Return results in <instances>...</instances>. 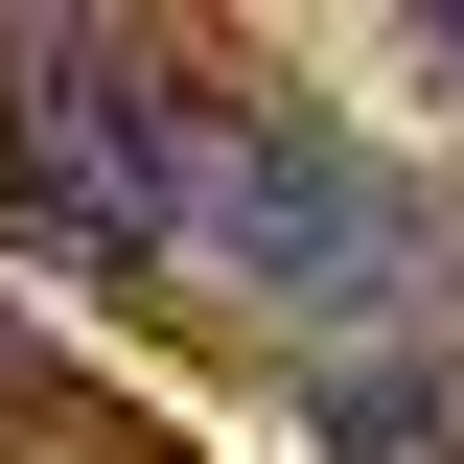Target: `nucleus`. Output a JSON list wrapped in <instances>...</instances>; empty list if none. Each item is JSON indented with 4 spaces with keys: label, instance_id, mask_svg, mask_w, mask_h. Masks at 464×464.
<instances>
[{
    "label": "nucleus",
    "instance_id": "nucleus-1",
    "mask_svg": "<svg viewBox=\"0 0 464 464\" xmlns=\"http://www.w3.org/2000/svg\"><path fill=\"white\" fill-rule=\"evenodd\" d=\"M186 256H232V279L372 325V302L418 279V209L348 163V140H302V116H209V163H186Z\"/></svg>",
    "mask_w": 464,
    "mask_h": 464
},
{
    "label": "nucleus",
    "instance_id": "nucleus-2",
    "mask_svg": "<svg viewBox=\"0 0 464 464\" xmlns=\"http://www.w3.org/2000/svg\"><path fill=\"white\" fill-rule=\"evenodd\" d=\"M325 464H464V441H441L418 372H348V395H325Z\"/></svg>",
    "mask_w": 464,
    "mask_h": 464
},
{
    "label": "nucleus",
    "instance_id": "nucleus-3",
    "mask_svg": "<svg viewBox=\"0 0 464 464\" xmlns=\"http://www.w3.org/2000/svg\"><path fill=\"white\" fill-rule=\"evenodd\" d=\"M441 70H464V24H441Z\"/></svg>",
    "mask_w": 464,
    "mask_h": 464
}]
</instances>
